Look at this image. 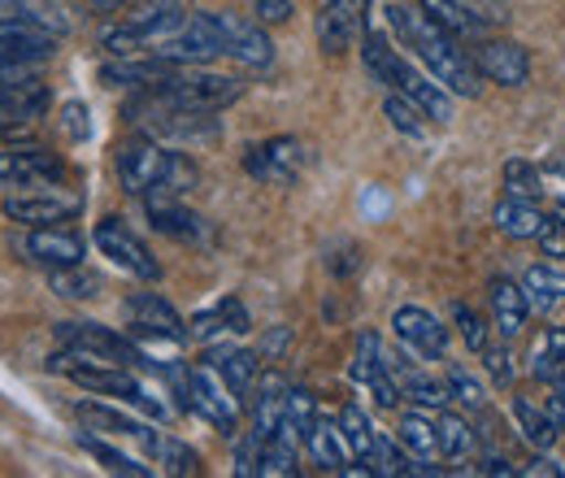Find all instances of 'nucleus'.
<instances>
[{"mask_svg": "<svg viewBox=\"0 0 565 478\" xmlns=\"http://www.w3.org/2000/svg\"><path fill=\"white\" fill-rule=\"evenodd\" d=\"M78 448H87V453H92L96 461H105V470H114V475H131V478L152 475V466L131 461L127 453H118V448H109V444H100V439H92V435H78Z\"/></svg>", "mask_w": 565, "mask_h": 478, "instance_id": "obj_41", "label": "nucleus"}, {"mask_svg": "<svg viewBox=\"0 0 565 478\" xmlns=\"http://www.w3.org/2000/svg\"><path fill=\"white\" fill-rule=\"evenodd\" d=\"M0 4H4V0H0Z\"/></svg>", "mask_w": 565, "mask_h": 478, "instance_id": "obj_55", "label": "nucleus"}, {"mask_svg": "<svg viewBox=\"0 0 565 478\" xmlns=\"http://www.w3.org/2000/svg\"><path fill=\"white\" fill-rule=\"evenodd\" d=\"M253 13H257V22H287L291 4L287 0H253Z\"/></svg>", "mask_w": 565, "mask_h": 478, "instance_id": "obj_49", "label": "nucleus"}, {"mask_svg": "<svg viewBox=\"0 0 565 478\" xmlns=\"http://www.w3.org/2000/svg\"><path fill=\"white\" fill-rule=\"evenodd\" d=\"M49 283H53V291L66 296V300H96V296H100V274L83 270V266L49 270Z\"/></svg>", "mask_w": 565, "mask_h": 478, "instance_id": "obj_36", "label": "nucleus"}, {"mask_svg": "<svg viewBox=\"0 0 565 478\" xmlns=\"http://www.w3.org/2000/svg\"><path fill=\"white\" fill-rule=\"evenodd\" d=\"M457 327H461V340L470 343L475 352H483V348H488V322H483L470 305H457Z\"/></svg>", "mask_w": 565, "mask_h": 478, "instance_id": "obj_44", "label": "nucleus"}, {"mask_svg": "<svg viewBox=\"0 0 565 478\" xmlns=\"http://www.w3.org/2000/svg\"><path fill=\"white\" fill-rule=\"evenodd\" d=\"M313 422H318V401H313V392H305V387H287V413H282V426L305 444V439H309V431H313Z\"/></svg>", "mask_w": 565, "mask_h": 478, "instance_id": "obj_38", "label": "nucleus"}, {"mask_svg": "<svg viewBox=\"0 0 565 478\" xmlns=\"http://www.w3.org/2000/svg\"><path fill=\"white\" fill-rule=\"evenodd\" d=\"M479 357H483V365H488V374H492V379H495V387H509V383H513V365H509V352H504L500 343L488 340V348H483Z\"/></svg>", "mask_w": 565, "mask_h": 478, "instance_id": "obj_46", "label": "nucleus"}, {"mask_svg": "<svg viewBox=\"0 0 565 478\" xmlns=\"http://www.w3.org/2000/svg\"><path fill=\"white\" fill-rule=\"evenodd\" d=\"M383 109H387V118H392V127H396V131H405V136H414V139L423 136V123H418V114H423V109H418L409 96H387V105H383Z\"/></svg>", "mask_w": 565, "mask_h": 478, "instance_id": "obj_43", "label": "nucleus"}, {"mask_svg": "<svg viewBox=\"0 0 565 478\" xmlns=\"http://www.w3.org/2000/svg\"><path fill=\"white\" fill-rule=\"evenodd\" d=\"M492 314H495V331H500L504 340H513V336L526 327L531 300H526V291H522L513 278H492Z\"/></svg>", "mask_w": 565, "mask_h": 478, "instance_id": "obj_24", "label": "nucleus"}, {"mask_svg": "<svg viewBox=\"0 0 565 478\" xmlns=\"http://www.w3.org/2000/svg\"><path fill=\"white\" fill-rule=\"evenodd\" d=\"M504 188L509 196H522V201H535L544 192V179L531 161H504Z\"/></svg>", "mask_w": 565, "mask_h": 478, "instance_id": "obj_42", "label": "nucleus"}, {"mask_svg": "<svg viewBox=\"0 0 565 478\" xmlns=\"http://www.w3.org/2000/svg\"><path fill=\"white\" fill-rule=\"evenodd\" d=\"M66 174L62 157L40 148V144H18L0 152V188H35V183H57Z\"/></svg>", "mask_w": 565, "mask_h": 478, "instance_id": "obj_7", "label": "nucleus"}, {"mask_svg": "<svg viewBox=\"0 0 565 478\" xmlns=\"http://www.w3.org/2000/svg\"><path fill=\"white\" fill-rule=\"evenodd\" d=\"M57 49V35H40V31H0V74L13 70H35L49 62Z\"/></svg>", "mask_w": 565, "mask_h": 478, "instance_id": "obj_20", "label": "nucleus"}, {"mask_svg": "<svg viewBox=\"0 0 565 478\" xmlns=\"http://www.w3.org/2000/svg\"><path fill=\"white\" fill-rule=\"evenodd\" d=\"M522 291H526L531 309L553 314V309H562L565 305V274L553 270V266H531L526 278H522Z\"/></svg>", "mask_w": 565, "mask_h": 478, "instance_id": "obj_30", "label": "nucleus"}, {"mask_svg": "<svg viewBox=\"0 0 565 478\" xmlns=\"http://www.w3.org/2000/svg\"><path fill=\"white\" fill-rule=\"evenodd\" d=\"M361 57H365V70L374 74V83H387V87H396L401 96H409L430 123H452V96H448V87L423 78L418 70L409 66V62L387 44V35H365Z\"/></svg>", "mask_w": 565, "mask_h": 478, "instance_id": "obj_2", "label": "nucleus"}, {"mask_svg": "<svg viewBox=\"0 0 565 478\" xmlns=\"http://www.w3.org/2000/svg\"><path fill=\"white\" fill-rule=\"evenodd\" d=\"M62 123H66L71 139H87V136H92V123H87V109H83V105H66V109H62Z\"/></svg>", "mask_w": 565, "mask_h": 478, "instance_id": "obj_48", "label": "nucleus"}, {"mask_svg": "<svg viewBox=\"0 0 565 478\" xmlns=\"http://www.w3.org/2000/svg\"><path fill=\"white\" fill-rule=\"evenodd\" d=\"M387 22H392V31L401 35V44L423 57L435 83H444L452 96H479V87H483L479 78H483V74L475 66V57H466V53L457 49V35H448L444 26H435V22L426 18L423 9H409V4H392V9H387Z\"/></svg>", "mask_w": 565, "mask_h": 478, "instance_id": "obj_1", "label": "nucleus"}, {"mask_svg": "<svg viewBox=\"0 0 565 478\" xmlns=\"http://www.w3.org/2000/svg\"><path fill=\"white\" fill-rule=\"evenodd\" d=\"M282 413H287V383L279 374H262L257 379V396H253V431L266 439L282 426Z\"/></svg>", "mask_w": 565, "mask_h": 478, "instance_id": "obj_25", "label": "nucleus"}, {"mask_svg": "<svg viewBox=\"0 0 565 478\" xmlns=\"http://www.w3.org/2000/svg\"><path fill=\"white\" fill-rule=\"evenodd\" d=\"M183 410L201 413L210 426H217L222 435H235L239 426V401L235 392L222 383V374L213 365H196L188 370V396H183Z\"/></svg>", "mask_w": 565, "mask_h": 478, "instance_id": "obj_6", "label": "nucleus"}, {"mask_svg": "<svg viewBox=\"0 0 565 478\" xmlns=\"http://www.w3.org/2000/svg\"><path fill=\"white\" fill-rule=\"evenodd\" d=\"M152 92H161L166 100L183 105V109H201V114H213V109H226L231 100L244 96V83L231 78V74H210L201 66H188V70H170Z\"/></svg>", "mask_w": 565, "mask_h": 478, "instance_id": "obj_4", "label": "nucleus"}, {"mask_svg": "<svg viewBox=\"0 0 565 478\" xmlns=\"http://www.w3.org/2000/svg\"><path fill=\"white\" fill-rule=\"evenodd\" d=\"M340 431H344V439H349L356 461H365L370 448H374V439H379L374 426H370V417L356 410V405H344V410H340Z\"/></svg>", "mask_w": 565, "mask_h": 478, "instance_id": "obj_40", "label": "nucleus"}, {"mask_svg": "<svg viewBox=\"0 0 565 478\" xmlns=\"http://www.w3.org/2000/svg\"><path fill=\"white\" fill-rule=\"evenodd\" d=\"M127 318H131V327H136L140 336H157V340H174V343H183L192 336V331L183 327V318L174 314V305L161 300L157 291H136V296L127 300Z\"/></svg>", "mask_w": 565, "mask_h": 478, "instance_id": "obj_16", "label": "nucleus"}, {"mask_svg": "<svg viewBox=\"0 0 565 478\" xmlns=\"http://www.w3.org/2000/svg\"><path fill=\"white\" fill-rule=\"evenodd\" d=\"M161 62H174V66H205L213 57H226V31H222V18L217 13H192L183 22L179 35H170L166 44L152 49Z\"/></svg>", "mask_w": 565, "mask_h": 478, "instance_id": "obj_5", "label": "nucleus"}, {"mask_svg": "<svg viewBox=\"0 0 565 478\" xmlns=\"http://www.w3.org/2000/svg\"><path fill=\"white\" fill-rule=\"evenodd\" d=\"M18 248L26 253V262L49 266V270H62V266H83V253H87L83 235H74V231H57V226H35V231H31V235H26Z\"/></svg>", "mask_w": 565, "mask_h": 478, "instance_id": "obj_14", "label": "nucleus"}, {"mask_svg": "<svg viewBox=\"0 0 565 478\" xmlns=\"http://www.w3.org/2000/svg\"><path fill=\"white\" fill-rule=\"evenodd\" d=\"M262 352H248V348H213L210 352V365L222 374V383L235 392V401H253L248 392L257 387L262 379Z\"/></svg>", "mask_w": 565, "mask_h": 478, "instance_id": "obj_21", "label": "nucleus"}, {"mask_svg": "<svg viewBox=\"0 0 565 478\" xmlns=\"http://www.w3.org/2000/svg\"><path fill=\"white\" fill-rule=\"evenodd\" d=\"M418 9H423L435 26H444L457 40H479L483 35V18H475L461 0H418Z\"/></svg>", "mask_w": 565, "mask_h": 478, "instance_id": "obj_29", "label": "nucleus"}, {"mask_svg": "<svg viewBox=\"0 0 565 478\" xmlns=\"http://www.w3.org/2000/svg\"><path fill=\"white\" fill-rule=\"evenodd\" d=\"M383 357H387V370H392V379H396V387H401L405 401H414V405H423V410H444V405L452 401L448 383H435V379L418 374V370L405 365L396 352H383Z\"/></svg>", "mask_w": 565, "mask_h": 478, "instance_id": "obj_22", "label": "nucleus"}, {"mask_svg": "<svg viewBox=\"0 0 565 478\" xmlns=\"http://www.w3.org/2000/svg\"><path fill=\"white\" fill-rule=\"evenodd\" d=\"M257 475L266 478H291L296 475V435L279 426L275 435L262 439V457H257Z\"/></svg>", "mask_w": 565, "mask_h": 478, "instance_id": "obj_32", "label": "nucleus"}, {"mask_svg": "<svg viewBox=\"0 0 565 478\" xmlns=\"http://www.w3.org/2000/svg\"><path fill=\"white\" fill-rule=\"evenodd\" d=\"M522 475H562V466H557V461H535V466H526V470H522Z\"/></svg>", "mask_w": 565, "mask_h": 478, "instance_id": "obj_52", "label": "nucleus"}, {"mask_svg": "<svg viewBox=\"0 0 565 478\" xmlns=\"http://www.w3.org/2000/svg\"><path fill=\"white\" fill-rule=\"evenodd\" d=\"M365 13H370V0H327L322 13H318V44H322V53H331V57L349 53L356 40L365 35Z\"/></svg>", "mask_w": 565, "mask_h": 478, "instance_id": "obj_10", "label": "nucleus"}, {"mask_svg": "<svg viewBox=\"0 0 565 478\" xmlns=\"http://www.w3.org/2000/svg\"><path fill=\"white\" fill-rule=\"evenodd\" d=\"M548 413H553V422H557V431L565 435V392L557 396H548Z\"/></svg>", "mask_w": 565, "mask_h": 478, "instance_id": "obj_51", "label": "nucleus"}, {"mask_svg": "<svg viewBox=\"0 0 565 478\" xmlns=\"http://www.w3.org/2000/svg\"><path fill=\"white\" fill-rule=\"evenodd\" d=\"M92 4H96V9H105V13H109V9H122V4H127V0H92Z\"/></svg>", "mask_w": 565, "mask_h": 478, "instance_id": "obj_54", "label": "nucleus"}, {"mask_svg": "<svg viewBox=\"0 0 565 478\" xmlns=\"http://www.w3.org/2000/svg\"><path fill=\"white\" fill-rule=\"evenodd\" d=\"M217 331H248V314H244L239 300H222L213 314H201V318L192 322V336H196V340H210Z\"/></svg>", "mask_w": 565, "mask_h": 478, "instance_id": "obj_35", "label": "nucleus"}, {"mask_svg": "<svg viewBox=\"0 0 565 478\" xmlns=\"http://www.w3.org/2000/svg\"><path fill=\"white\" fill-rule=\"evenodd\" d=\"M148 217H152V226H157L161 235L183 240V244H196V240L205 235V222H201L192 209L179 205V201H148Z\"/></svg>", "mask_w": 565, "mask_h": 478, "instance_id": "obj_28", "label": "nucleus"}, {"mask_svg": "<svg viewBox=\"0 0 565 478\" xmlns=\"http://www.w3.org/2000/svg\"><path fill=\"white\" fill-rule=\"evenodd\" d=\"M4 217L9 222H26V226H57V222H71L83 213V196H71V192H22V196H9L4 201Z\"/></svg>", "mask_w": 565, "mask_h": 478, "instance_id": "obj_11", "label": "nucleus"}, {"mask_svg": "<svg viewBox=\"0 0 565 478\" xmlns=\"http://www.w3.org/2000/svg\"><path fill=\"white\" fill-rule=\"evenodd\" d=\"M287 343H291V331H287V327H275V331L262 340V348H257V352H262L266 361H275V357H282V348H287Z\"/></svg>", "mask_w": 565, "mask_h": 478, "instance_id": "obj_50", "label": "nucleus"}, {"mask_svg": "<svg viewBox=\"0 0 565 478\" xmlns=\"http://www.w3.org/2000/svg\"><path fill=\"white\" fill-rule=\"evenodd\" d=\"M244 166H248L253 179L287 188V183L300 174V166H305V148L291 136H275V139H266V144H253L248 157H244Z\"/></svg>", "mask_w": 565, "mask_h": 478, "instance_id": "obj_13", "label": "nucleus"}, {"mask_svg": "<svg viewBox=\"0 0 565 478\" xmlns=\"http://www.w3.org/2000/svg\"><path fill=\"white\" fill-rule=\"evenodd\" d=\"M353 379L361 383V387H370V396H374L383 410H396L401 387H396V379H392V370H387L383 343H379V336H374V331H361V336H356Z\"/></svg>", "mask_w": 565, "mask_h": 478, "instance_id": "obj_12", "label": "nucleus"}, {"mask_svg": "<svg viewBox=\"0 0 565 478\" xmlns=\"http://www.w3.org/2000/svg\"><path fill=\"white\" fill-rule=\"evenodd\" d=\"M217 18H222V31H226V57H235V62H244L253 70L275 62V44H270V35L262 26H253V22L235 18V13H217Z\"/></svg>", "mask_w": 565, "mask_h": 478, "instance_id": "obj_19", "label": "nucleus"}, {"mask_svg": "<svg viewBox=\"0 0 565 478\" xmlns=\"http://www.w3.org/2000/svg\"><path fill=\"white\" fill-rule=\"evenodd\" d=\"M49 370H53V374H66V379L78 383L83 392L118 396V401H127V405H136V410L152 413V417L166 413L161 410V401H152L127 370H118L114 361H96V357H87V352H78V348H62V352L49 361Z\"/></svg>", "mask_w": 565, "mask_h": 478, "instance_id": "obj_3", "label": "nucleus"}, {"mask_svg": "<svg viewBox=\"0 0 565 478\" xmlns=\"http://www.w3.org/2000/svg\"><path fill=\"white\" fill-rule=\"evenodd\" d=\"M57 343L62 348H78V352H87V357H96V361H140V365H152V361H143L140 348L127 340V336H118V331H109V327H100V322H62L57 327Z\"/></svg>", "mask_w": 565, "mask_h": 478, "instance_id": "obj_9", "label": "nucleus"}, {"mask_svg": "<svg viewBox=\"0 0 565 478\" xmlns=\"http://www.w3.org/2000/svg\"><path fill=\"white\" fill-rule=\"evenodd\" d=\"M535 379L540 383H565V331L553 327L535 348Z\"/></svg>", "mask_w": 565, "mask_h": 478, "instance_id": "obj_37", "label": "nucleus"}, {"mask_svg": "<svg viewBox=\"0 0 565 478\" xmlns=\"http://www.w3.org/2000/svg\"><path fill=\"white\" fill-rule=\"evenodd\" d=\"M475 66L483 78H492L500 87H522L531 78V57L522 44L513 40H479L475 49Z\"/></svg>", "mask_w": 565, "mask_h": 478, "instance_id": "obj_15", "label": "nucleus"}, {"mask_svg": "<svg viewBox=\"0 0 565 478\" xmlns=\"http://www.w3.org/2000/svg\"><path fill=\"white\" fill-rule=\"evenodd\" d=\"M143 453L166 470V475H196L201 470V457L196 448H188L183 439H170V435H157V431H143Z\"/></svg>", "mask_w": 565, "mask_h": 478, "instance_id": "obj_27", "label": "nucleus"}, {"mask_svg": "<svg viewBox=\"0 0 565 478\" xmlns=\"http://www.w3.org/2000/svg\"><path fill=\"white\" fill-rule=\"evenodd\" d=\"M96 248H100L105 257H114L122 270L136 274V278H161L157 257L148 253V244H143L122 217H105V222L96 226Z\"/></svg>", "mask_w": 565, "mask_h": 478, "instance_id": "obj_8", "label": "nucleus"}, {"mask_svg": "<svg viewBox=\"0 0 565 478\" xmlns=\"http://www.w3.org/2000/svg\"><path fill=\"white\" fill-rule=\"evenodd\" d=\"M78 422L87 426V431H109V435H131V439H143V422H136V417H127V413L118 410H105V405H78Z\"/></svg>", "mask_w": 565, "mask_h": 478, "instance_id": "obj_34", "label": "nucleus"}, {"mask_svg": "<svg viewBox=\"0 0 565 478\" xmlns=\"http://www.w3.org/2000/svg\"><path fill=\"white\" fill-rule=\"evenodd\" d=\"M513 417H518V431H522V439L531 444V448H553V439L562 435L557 431V422H553V413L548 410H535L531 401H513Z\"/></svg>", "mask_w": 565, "mask_h": 478, "instance_id": "obj_33", "label": "nucleus"}, {"mask_svg": "<svg viewBox=\"0 0 565 478\" xmlns=\"http://www.w3.org/2000/svg\"><path fill=\"white\" fill-rule=\"evenodd\" d=\"M396 444H401L405 453L423 457V461L444 457V448H439V431H435V422L423 417V413H405V417H401V426H396Z\"/></svg>", "mask_w": 565, "mask_h": 478, "instance_id": "obj_31", "label": "nucleus"}, {"mask_svg": "<svg viewBox=\"0 0 565 478\" xmlns=\"http://www.w3.org/2000/svg\"><path fill=\"white\" fill-rule=\"evenodd\" d=\"M435 431H439L444 457H466V453L475 448V431H470V422L457 417V413H439V417H435Z\"/></svg>", "mask_w": 565, "mask_h": 478, "instance_id": "obj_39", "label": "nucleus"}, {"mask_svg": "<svg viewBox=\"0 0 565 478\" xmlns=\"http://www.w3.org/2000/svg\"><path fill=\"white\" fill-rule=\"evenodd\" d=\"M305 448L313 453V461L327 470V475H344L349 470V457H353V448H349V439H344V431L335 426V422H313V431H309V439H305Z\"/></svg>", "mask_w": 565, "mask_h": 478, "instance_id": "obj_23", "label": "nucleus"}, {"mask_svg": "<svg viewBox=\"0 0 565 478\" xmlns=\"http://www.w3.org/2000/svg\"><path fill=\"white\" fill-rule=\"evenodd\" d=\"M392 327H396L401 343H405V348H414V352H418V357H426V361H439V357L448 352V331L439 327V318H430V314H426V309H418V305L396 309Z\"/></svg>", "mask_w": 565, "mask_h": 478, "instance_id": "obj_18", "label": "nucleus"}, {"mask_svg": "<svg viewBox=\"0 0 565 478\" xmlns=\"http://www.w3.org/2000/svg\"><path fill=\"white\" fill-rule=\"evenodd\" d=\"M483 475H513V466H509V461H488Z\"/></svg>", "mask_w": 565, "mask_h": 478, "instance_id": "obj_53", "label": "nucleus"}, {"mask_svg": "<svg viewBox=\"0 0 565 478\" xmlns=\"http://www.w3.org/2000/svg\"><path fill=\"white\" fill-rule=\"evenodd\" d=\"M49 105H53V96L35 78V70L0 74V118H44Z\"/></svg>", "mask_w": 565, "mask_h": 478, "instance_id": "obj_17", "label": "nucleus"}, {"mask_svg": "<svg viewBox=\"0 0 565 478\" xmlns=\"http://www.w3.org/2000/svg\"><path fill=\"white\" fill-rule=\"evenodd\" d=\"M448 392H452L457 401L475 405V410L483 405V387H479V383H475V379H470V374H466L461 365H452V370H448Z\"/></svg>", "mask_w": 565, "mask_h": 478, "instance_id": "obj_45", "label": "nucleus"}, {"mask_svg": "<svg viewBox=\"0 0 565 478\" xmlns=\"http://www.w3.org/2000/svg\"><path fill=\"white\" fill-rule=\"evenodd\" d=\"M492 222H495V231L509 235V240H540L548 213H540V209L531 205V201H522V196H509V201L495 205Z\"/></svg>", "mask_w": 565, "mask_h": 478, "instance_id": "obj_26", "label": "nucleus"}, {"mask_svg": "<svg viewBox=\"0 0 565 478\" xmlns=\"http://www.w3.org/2000/svg\"><path fill=\"white\" fill-rule=\"evenodd\" d=\"M540 248H544V257H565V217H548L544 222Z\"/></svg>", "mask_w": 565, "mask_h": 478, "instance_id": "obj_47", "label": "nucleus"}]
</instances>
